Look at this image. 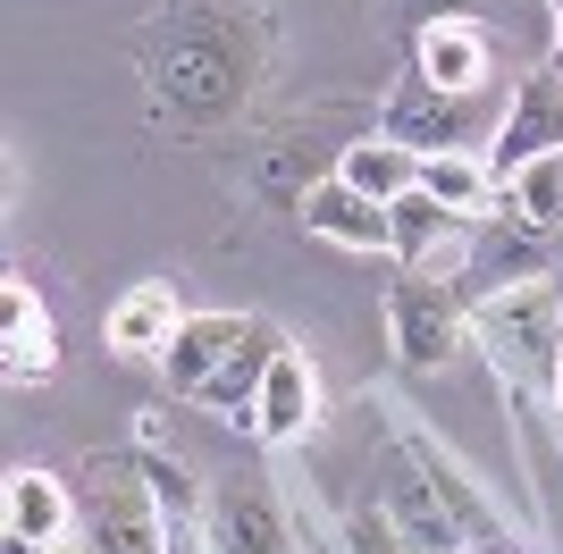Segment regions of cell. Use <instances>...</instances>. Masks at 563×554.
<instances>
[{
  "label": "cell",
  "instance_id": "obj_14",
  "mask_svg": "<svg viewBox=\"0 0 563 554\" xmlns=\"http://www.w3.org/2000/svg\"><path fill=\"white\" fill-rule=\"evenodd\" d=\"M378 512L396 521V538L412 554H463V538H454V521H446V505H438V487L421 479V462L404 454L396 437H387V470H378Z\"/></svg>",
  "mask_w": 563,
  "mask_h": 554
},
{
  "label": "cell",
  "instance_id": "obj_3",
  "mask_svg": "<svg viewBox=\"0 0 563 554\" xmlns=\"http://www.w3.org/2000/svg\"><path fill=\"white\" fill-rule=\"evenodd\" d=\"M505 101H514V76L479 85V92H446V85H429L421 68H404L371 126L387 143H404V152H488L496 126H505Z\"/></svg>",
  "mask_w": 563,
  "mask_h": 554
},
{
  "label": "cell",
  "instance_id": "obj_25",
  "mask_svg": "<svg viewBox=\"0 0 563 554\" xmlns=\"http://www.w3.org/2000/svg\"><path fill=\"white\" fill-rule=\"evenodd\" d=\"M547 34H555V51H547V68L563 76V0H547Z\"/></svg>",
  "mask_w": 563,
  "mask_h": 554
},
{
  "label": "cell",
  "instance_id": "obj_17",
  "mask_svg": "<svg viewBox=\"0 0 563 554\" xmlns=\"http://www.w3.org/2000/svg\"><path fill=\"white\" fill-rule=\"evenodd\" d=\"M177 328H186L177 286H168V277H143V286H126V295L110 302V328H101V336H110L118 362H161Z\"/></svg>",
  "mask_w": 563,
  "mask_h": 554
},
{
  "label": "cell",
  "instance_id": "obj_21",
  "mask_svg": "<svg viewBox=\"0 0 563 554\" xmlns=\"http://www.w3.org/2000/svg\"><path fill=\"white\" fill-rule=\"evenodd\" d=\"M421 193H438L446 210H463V219H479V210H496V168L488 152H421Z\"/></svg>",
  "mask_w": 563,
  "mask_h": 554
},
{
  "label": "cell",
  "instance_id": "obj_13",
  "mask_svg": "<svg viewBox=\"0 0 563 554\" xmlns=\"http://www.w3.org/2000/svg\"><path fill=\"white\" fill-rule=\"evenodd\" d=\"M311 429H320V362H311V353L286 336V345L269 353V378H261L253 437L269 445V454H286V445H303Z\"/></svg>",
  "mask_w": 563,
  "mask_h": 554
},
{
  "label": "cell",
  "instance_id": "obj_1",
  "mask_svg": "<svg viewBox=\"0 0 563 554\" xmlns=\"http://www.w3.org/2000/svg\"><path fill=\"white\" fill-rule=\"evenodd\" d=\"M278 68V25L261 0H152L135 25L143 118L177 143H219L253 118Z\"/></svg>",
  "mask_w": 563,
  "mask_h": 554
},
{
  "label": "cell",
  "instance_id": "obj_2",
  "mask_svg": "<svg viewBox=\"0 0 563 554\" xmlns=\"http://www.w3.org/2000/svg\"><path fill=\"white\" fill-rule=\"evenodd\" d=\"M471 345L488 353L496 387L555 395V378H563V277H530V286H505V295L471 302Z\"/></svg>",
  "mask_w": 563,
  "mask_h": 554
},
{
  "label": "cell",
  "instance_id": "obj_10",
  "mask_svg": "<svg viewBox=\"0 0 563 554\" xmlns=\"http://www.w3.org/2000/svg\"><path fill=\"white\" fill-rule=\"evenodd\" d=\"M0 369H9V387H51L59 378V320H51L43 286L25 269L0 277Z\"/></svg>",
  "mask_w": 563,
  "mask_h": 554
},
{
  "label": "cell",
  "instance_id": "obj_18",
  "mask_svg": "<svg viewBox=\"0 0 563 554\" xmlns=\"http://www.w3.org/2000/svg\"><path fill=\"white\" fill-rule=\"evenodd\" d=\"M0 538H43V546L51 538H76V479L18 462L9 487H0Z\"/></svg>",
  "mask_w": 563,
  "mask_h": 554
},
{
  "label": "cell",
  "instance_id": "obj_7",
  "mask_svg": "<svg viewBox=\"0 0 563 554\" xmlns=\"http://www.w3.org/2000/svg\"><path fill=\"white\" fill-rule=\"evenodd\" d=\"M378 412H387V437L404 445V454L421 462V479L438 487V505H446V521H454V538H463V554H505V546H530V538L514 530V521H505V512L488 505V487L471 479L463 470V454H454V445H438L421 429V420H404L396 403H378Z\"/></svg>",
  "mask_w": 563,
  "mask_h": 554
},
{
  "label": "cell",
  "instance_id": "obj_24",
  "mask_svg": "<svg viewBox=\"0 0 563 554\" xmlns=\"http://www.w3.org/2000/svg\"><path fill=\"white\" fill-rule=\"evenodd\" d=\"M0 554H76V538H51V546L43 538H0Z\"/></svg>",
  "mask_w": 563,
  "mask_h": 554
},
{
  "label": "cell",
  "instance_id": "obj_11",
  "mask_svg": "<svg viewBox=\"0 0 563 554\" xmlns=\"http://www.w3.org/2000/svg\"><path fill=\"white\" fill-rule=\"evenodd\" d=\"M253 311H186V328H177V336H168V353L152 369H161V387L177 395V403H194V395L211 387L219 369L235 362V353H244V336H253Z\"/></svg>",
  "mask_w": 563,
  "mask_h": 554
},
{
  "label": "cell",
  "instance_id": "obj_4",
  "mask_svg": "<svg viewBox=\"0 0 563 554\" xmlns=\"http://www.w3.org/2000/svg\"><path fill=\"white\" fill-rule=\"evenodd\" d=\"M76 554H168V512L135 454L76 462Z\"/></svg>",
  "mask_w": 563,
  "mask_h": 554
},
{
  "label": "cell",
  "instance_id": "obj_15",
  "mask_svg": "<svg viewBox=\"0 0 563 554\" xmlns=\"http://www.w3.org/2000/svg\"><path fill=\"white\" fill-rule=\"evenodd\" d=\"M295 228L320 235V244H345V253H396V228H387V210L371 193H353L345 177H320L295 202Z\"/></svg>",
  "mask_w": 563,
  "mask_h": 554
},
{
  "label": "cell",
  "instance_id": "obj_6",
  "mask_svg": "<svg viewBox=\"0 0 563 554\" xmlns=\"http://www.w3.org/2000/svg\"><path fill=\"white\" fill-rule=\"evenodd\" d=\"M387 345L404 369H446L471 345V302L446 269H396L387 277Z\"/></svg>",
  "mask_w": 563,
  "mask_h": 554
},
{
  "label": "cell",
  "instance_id": "obj_5",
  "mask_svg": "<svg viewBox=\"0 0 563 554\" xmlns=\"http://www.w3.org/2000/svg\"><path fill=\"white\" fill-rule=\"evenodd\" d=\"M530 277H563V235H547L539 219H521L514 193H496V210L471 219L454 295H463V302H488V295H505V286H530Z\"/></svg>",
  "mask_w": 563,
  "mask_h": 554
},
{
  "label": "cell",
  "instance_id": "obj_23",
  "mask_svg": "<svg viewBox=\"0 0 563 554\" xmlns=\"http://www.w3.org/2000/svg\"><path fill=\"white\" fill-rule=\"evenodd\" d=\"M387 9H396V34L412 43V34H421V25H438V18H488L496 0H387Z\"/></svg>",
  "mask_w": 563,
  "mask_h": 554
},
{
  "label": "cell",
  "instance_id": "obj_20",
  "mask_svg": "<svg viewBox=\"0 0 563 554\" xmlns=\"http://www.w3.org/2000/svg\"><path fill=\"white\" fill-rule=\"evenodd\" d=\"M336 177L387 210V202H404V193L421 185V152H404V143H387V135L371 126V135H353L345 152H336Z\"/></svg>",
  "mask_w": 563,
  "mask_h": 554
},
{
  "label": "cell",
  "instance_id": "obj_22",
  "mask_svg": "<svg viewBox=\"0 0 563 554\" xmlns=\"http://www.w3.org/2000/svg\"><path fill=\"white\" fill-rule=\"evenodd\" d=\"M505 193H514L521 219H539L547 235H563V152H547V160H530L521 177H505Z\"/></svg>",
  "mask_w": 563,
  "mask_h": 554
},
{
  "label": "cell",
  "instance_id": "obj_12",
  "mask_svg": "<svg viewBox=\"0 0 563 554\" xmlns=\"http://www.w3.org/2000/svg\"><path fill=\"white\" fill-rule=\"evenodd\" d=\"M404 68H421L429 85H446V92L505 85V68H496V25L488 18H438V25H421V34L404 43Z\"/></svg>",
  "mask_w": 563,
  "mask_h": 554
},
{
  "label": "cell",
  "instance_id": "obj_8",
  "mask_svg": "<svg viewBox=\"0 0 563 554\" xmlns=\"http://www.w3.org/2000/svg\"><path fill=\"white\" fill-rule=\"evenodd\" d=\"M202 546L211 554H303V521L278 496L269 470H228L211 479V505H202Z\"/></svg>",
  "mask_w": 563,
  "mask_h": 554
},
{
  "label": "cell",
  "instance_id": "obj_26",
  "mask_svg": "<svg viewBox=\"0 0 563 554\" xmlns=\"http://www.w3.org/2000/svg\"><path fill=\"white\" fill-rule=\"evenodd\" d=\"M555 420H563V378H555Z\"/></svg>",
  "mask_w": 563,
  "mask_h": 554
},
{
  "label": "cell",
  "instance_id": "obj_9",
  "mask_svg": "<svg viewBox=\"0 0 563 554\" xmlns=\"http://www.w3.org/2000/svg\"><path fill=\"white\" fill-rule=\"evenodd\" d=\"M547 152H563V76L539 59V68L514 76L505 126H496V143H488V168H496V185H505V177H521L530 160H547Z\"/></svg>",
  "mask_w": 563,
  "mask_h": 554
},
{
  "label": "cell",
  "instance_id": "obj_19",
  "mask_svg": "<svg viewBox=\"0 0 563 554\" xmlns=\"http://www.w3.org/2000/svg\"><path fill=\"white\" fill-rule=\"evenodd\" d=\"M286 336L269 320L253 328V336H244V353H235L228 369H219L211 387L194 395V412H211V420H228V429H253V403H261V378H269V353H278Z\"/></svg>",
  "mask_w": 563,
  "mask_h": 554
},
{
  "label": "cell",
  "instance_id": "obj_16",
  "mask_svg": "<svg viewBox=\"0 0 563 554\" xmlns=\"http://www.w3.org/2000/svg\"><path fill=\"white\" fill-rule=\"evenodd\" d=\"M387 228H396V269H463V244H471V219L463 210H446L438 193H404V202H387Z\"/></svg>",
  "mask_w": 563,
  "mask_h": 554
}]
</instances>
